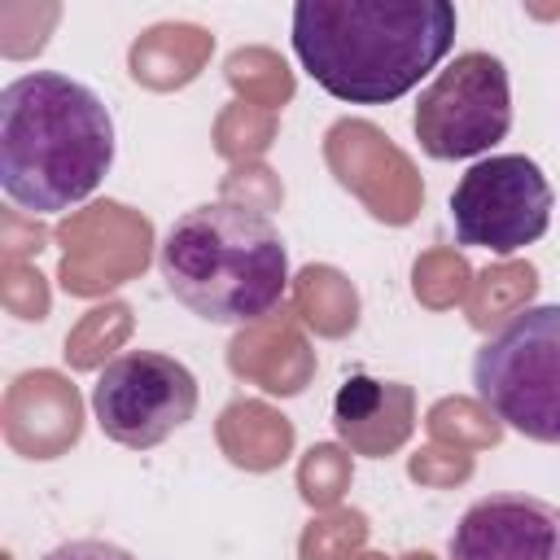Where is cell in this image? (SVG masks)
Segmentation results:
<instances>
[{
	"label": "cell",
	"mask_w": 560,
	"mask_h": 560,
	"mask_svg": "<svg viewBox=\"0 0 560 560\" xmlns=\"http://www.w3.org/2000/svg\"><path fill=\"white\" fill-rule=\"evenodd\" d=\"M556 188L525 153H490L472 162L451 192V223L459 245L490 254H521L551 228Z\"/></svg>",
	"instance_id": "obj_6"
},
{
	"label": "cell",
	"mask_w": 560,
	"mask_h": 560,
	"mask_svg": "<svg viewBox=\"0 0 560 560\" xmlns=\"http://www.w3.org/2000/svg\"><path fill=\"white\" fill-rule=\"evenodd\" d=\"M114 166V114L79 79L31 70L0 88V188L18 210L61 214Z\"/></svg>",
	"instance_id": "obj_2"
},
{
	"label": "cell",
	"mask_w": 560,
	"mask_h": 560,
	"mask_svg": "<svg viewBox=\"0 0 560 560\" xmlns=\"http://www.w3.org/2000/svg\"><path fill=\"white\" fill-rule=\"evenodd\" d=\"M197 411V376L162 350H127L92 381V416L101 433L127 451H149L184 429Z\"/></svg>",
	"instance_id": "obj_7"
},
{
	"label": "cell",
	"mask_w": 560,
	"mask_h": 560,
	"mask_svg": "<svg viewBox=\"0 0 560 560\" xmlns=\"http://www.w3.org/2000/svg\"><path fill=\"white\" fill-rule=\"evenodd\" d=\"M411 127L420 149L438 162H459L494 149L512 131L508 66L486 48L455 52L420 92Z\"/></svg>",
	"instance_id": "obj_5"
},
{
	"label": "cell",
	"mask_w": 560,
	"mask_h": 560,
	"mask_svg": "<svg viewBox=\"0 0 560 560\" xmlns=\"http://www.w3.org/2000/svg\"><path fill=\"white\" fill-rule=\"evenodd\" d=\"M472 389L512 433L560 446V302L525 306L481 341Z\"/></svg>",
	"instance_id": "obj_4"
},
{
	"label": "cell",
	"mask_w": 560,
	"mask_h": 560,
	"mask_svg": "<svg viewBox=\"0 0 560 560\" xmlns=\"http://www.w3.org/2000/svg\"><path fill=\"white\" fill-rule=\"evenodd\" d=\"M451 560H560V503L499 490L468 503L446 538Z\"/></svg>",
	"instance_id": "obj_8"
},
{
	"label": "cell",
	"mask_w": 560,
	"mask_h": 560,
	"mask_svg": "<svg viewBox=\"0 0 560 560\" xmlns=\"http://www.w3.org/2000/svg\"><path fill=\"white\" fill-rule=\"evenodd\" d=\"M158 271L179 306L206 324H254L284 302L289 249L280 228L241 201L184 210L158 249Z\"/></svg>",
	"instance_id": "obj_3"
},
{
	"label": "cell",
	"mask_w": 560,
	"mask_h": 560,
	"mask_svg": "<svg viewBox=\"0 0 560 560\" xmlns=\"http://www.w3.org/2000/svg\"><path fill=\"white\" fill-rule=\"evenodd\" d=\"M446 0H298L293 52L346 105H389L442 66L455 44Z\"/></svg>",
	"instance_id": "obj_1"
},
{
	"label": "cell",
	"mask_w": 560,
	"mask_h": 560,
	"mask_svg": "<svg viewBox=\"0 0 560 560\" xmlns=\"http://www.w3.org/2000/svg\"><path fill=\"white\" fill-rule=\"evenodd\" d=\"M44 560H140V556H131L127 547L105 542V538H74V542L52 547Z\"/></svg>",
	"instance_id": "obj_9"
}]
</instances>
